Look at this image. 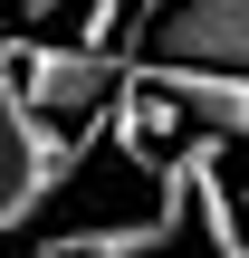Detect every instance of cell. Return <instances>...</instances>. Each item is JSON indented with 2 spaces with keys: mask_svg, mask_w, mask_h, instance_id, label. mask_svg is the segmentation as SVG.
Wrapping results in <instances>:
<instances>
[{
  "mask_svg": "<svg viewBox=\"0 0 249 258\" xmlns=\"http://www.w3.org/2000/svg\"><path fill=\"white\" fill-rule=\"evenodd\" d=\"M77 172H86V144L58 134V124L19 96V77H10V57H0V239L38 230L48 201H58Z\"/></svg>",
  "mask_w": 249,
  "mask_h": 258,
  "instance_id": "6da1fadb",
  "label": "cell"
},
{
  "mask_svg": "<svg viewBox=\"0 0 249 258\" xmlns=\"http://www.w3.org/2000/svg\"><path fill=\"white\" fill-rule=\"evenodd\" d=\"M0 57H10V77H19V96L48 115V124H67V115H96L115 86H125V48H77V38H0Z\"/></svg>",
  "mask_w": 249,
  "mask_h": 258,
  "instance_id": "7a4b0ae2",
  "label": "cell"
},
{
  "mask_svg": "<svg viewBox=\"0 0 249 258\" xmlns=\"http://www.w3.org/2000/svg\"><path fill=\"white\" fill-rule=\"evenodd\" d=\"M134 57H173V67H240L249 77V0H163L134 38Z\"/></svg>",
  "mask_w": 249,
  "mask_h": 258,
  "instance_id": "3957f363",
  "label": "cell"
},
{
  "mask_svg": "<svg viewBox=\"0 0 249 258\" xmlns=\"http://www.w3.org/2000/svg\"><path fill=\"white\" fill-rule=\"evenodd\" d=\"M134 77H144L182 124H202V134H221V144H249V77H240V67H173V57H134Z\"/></svg>",
  "mask_w": 249,
  "mask_h": 258,
  "instance_id": "277c9868",
  "label": "cell"
},
{
  "mask_svg": "<svg viewBox=\"0 0 249 258\" xmlns=\"http://www.w3.org/2000/svg\"><path fill=\"white\" fill-rule=\"evenodd\" d=\"M182 230H192V191L163 172V201L144 220H67V230H48L38 258H154V249H182Z\"/></svg>",
  "mask_w": 249,
  "mask_h": 258,
  "instance_id": "5b68a950",
  "label": "cell"
},
{
  "mask_svg": "<svg viewBox=\"0 0 249 258\" xmlns=\"http://www.w3.org/2000/svg\"><path fill=\"white\" fill-rule=\"evenodd\" d=\"M10 10H19V19H48V10H58V0H10Z\"/></svg>",
  "mask_w": 249,
  "mask_h": 258,
  "instance_id": "8992f818",
  "label": "cell"
}]
</instances>
